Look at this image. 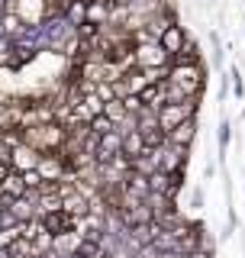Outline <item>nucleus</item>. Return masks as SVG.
Masks as SVG:
<instances>
[{
    "instance_id": "9d476101",
    "label": "nucleus",
    "mask_w": 245,
    "mask_h": 258,
    "mask_svg": "<svg viewBox=\"0 0 245 258\" xmlns=\"http://www.w3.org/2000/svg\"><path fill=\"white\" fill-rule=\"evenodd\" d=\"M62 207L68 210V213H75V216H84V213H87V200H84V197H78V194H68Z\"/></svg>"
},
{
    "instance_id": "4468645a",
    "label": "nucleus",
    "mask_w": 245,
    "mask_h": 258,
    "mask_svg": "<svg viewBox=\"0 0 245 258\" xmlns=\"http://www.w3.org/2000/svg\"><path fill=\"white\" fill-rule=\"evenodd\" d=\"M10 52H13V42H10V36H0V58H7Z\"/></svg>"
},
{
    "instance_id": "2eb2a0df",
    "label": "nucleus",
    "mask_w": 245,
    "mask_h": 258,
    "mask_svg": "<svg viewBox=\"0 0 245 258\" xmlns=\"http://www.w3.org/2000/svg\"><path fill=\"white\" fill-rule=\"evenodd\" d=\"M187 258H210V255H207V252H191Z\"/></svg>"
},
{
    "instance_id": "f03ea898",
    "label": "nucleus",
    "mask_w": 245,
    "mask_h": 258,
    "mask_svg": "<svg viewBox=\"0 0 245 258\" xmlns=\"http://www.w3.org/2000/svg\"><path fill=\"white\" fill-rule=\"evenodd\" d=\"M194 107H197V103H194V97H191V100H181V103L168 100L165 107L158 110V126L165 129V133H171L174 126H181L184 119H191V116H194Z\"/></svg>"
},
{
    "instance_id": "9b49d317",
    "label": "nucleus",
    "mask_w": 245,
    "mask_h": 258,
    "mask_svg": "<svg viewBox=\"0 0 245 258\" xmlns=\"http://www.w3.org/2000/svg\"><path fill=\"white\" fill-rule=\"evenodd\" d=\"M91 129H94L97 136H107V133H113V129H116V123H113L107 113H100V116H94V119H91Z\"/></svg>"
},
{
    "instance_id": "39448f33",
    "label": "nucleus",
    "mask_w": 245,
    "mask_h": 258,
    "mask_svg": "<svg viewBox=\"0 0 245 258\" xmlns=\"http://www.w3.org/2000/svg\"><path fill=\"white\" fill-rule=\"evenodd\" d=\"M158 42L165 45V52L171 55V58H174V55H177V52H181V48L187 45V36H184V29H181V26H174V23H171V26L165 29V36H161Z\"/></svg>"
},
{
    "instance_id": "1a4fd4ad",
    "label": "nucleus",
    "mask_w": 245,
    "mask_h": 258,
    "mask_svg": "<svg viewBox=\"0 0 245 258\" xmlns=\"http://www.w3.org/2000/svg\"><path fill=\"white\" fill-rule=\"evenodd\" d=\"M194 133H197V126H194V119H184L181 126H174V129L168 133V139H171V142H177V145H191Z\"/></svg>"
},
{
    "instance_id": "f257e3e1",
    "label": "nucleus",
    "mask_w": 245,
    "mask_h": 258,
    "mask_svg": "<svg viewBox=\"0 0 245 258\" xmlns=\"http://www.w3.org/2000/svg\"><path fill=\"white\" fill-rule=\"evenodd\" d=\"M168 84H174L177 91H184L187 97H197L200 84H203V75H200L197 61H174L171 71H168Z\"/></svg>"
},
{
    "instance_id": "ddd939ff",
    "label": "nucleus",
    "mask_w": 245,
    "mask_h": 258,
    "mask_svg": "<svg viewBox=\"0 0 245 258\" xmlns=\"http://www.w3.org/2000/svg\"><path fill=\"white\" fill-rule=\"evenodd\" d=\"M39 171H42L45 181H52V177H58V174H62V165H58L55 158H42V161H39Z\"/></svg>"
},
{
    "instance_id": "f8f14e48",
    "label": "nucleus",
    "mask_w": 245,
    "mask_h": 258,
    "mask_svg": "<svg viewBox=\"0 0 245 258\" xmlns=\"http://www.w3.org/2000/svg\"><path fill=\"white\" fill-rule=\"evenodd\" d=\"M13 216L16 220H26V216H32V197L26 200V197H13Z\"/></svg>"
},
{
    "instance_id": "20e7f679",
    "label": "nucleus",
    "mask_w": 245,
    "mask_h": 258,
    "mask_svg": "<svg viewBox=\"0 0 245 258\" xmlns=\"http://www.w3.org/2000/svg\"><path fill=\"white\" fill-rule=\"evenodd\" d=\"M26 139H29V145H36V149H52V145L62 142V133H58V126H36Z\"/></svg>"
},
{
    "instance_id": "7ed1b4c3",
    "label": "nucleus",
    "mask_w": 245,
    "mask_h": 258,
    "mask_svg": "<svg viewBox=\"0 0 245 258\" xmlns=\"http://www.w3.org/2000/svg\"><path fill=\"white\" fill-rule=\"evenodd\" d=\"M133 58H136L139 68H168L171 55L165 52V45H161V42H139L136 52H133Z\"/></svg>"
},
{
    "instance_id": "6e6552de",
    "label": "nucleus",
    "mask_w": 245,
    "mask_h": 258,
    "mask_svg": "<svg viewBox=\"0 0 245 258\" xmlns=\"http://www.w3.org/2000/svg\"><path fill=\"white\" fill-rule=\"evenodd\" d=\"M39 161H42V158L36 155V149H32V145H29V149L23 145V149L13 152V168H20V171H26V168H39Z\"/></svg>"
},
{
    "instance_id": "423d86ee",
    "label": "nucleus",
    "mask_w": 245,
    "mask_h": 258,
    "mask_svg": "<svg viewBox=\"0 0 245 258\" xmlns=\"http://www.w3.org/2000/svg\"><path fill=\"white\" fill-rule=\"evenodd\" d=\"M81 242H84V236H81L78 229H68V232H58V236H55V248H58L62 255H75V252H81Z\"/></svg>"
},
{
    "instance_id": "0eeeda50",
    "label": "nucleus",
    "mask_w": 245,
    "mask_h": 258,
    "mask_svg": "<svg viewBox=\"0 0 245 258\" xmlns=\"http://www.w3.org/2000/svg\"><path fill=\"white\" fill-rule=\"evenodd\" d=\"M145 149H149V145H145V136L139 133V129H133V133H126V136H122V152H126L129 158H139Z\"/></svg>"
}]
</instances>
